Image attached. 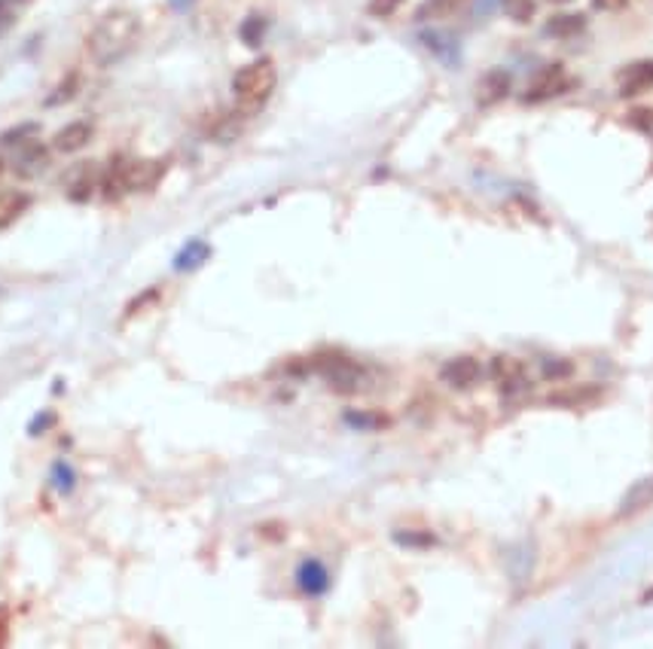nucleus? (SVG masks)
I'll list each match as a JSON object with an SVG mask.
<instances>
[{"instance_id":"nucleus-24","label":"nucleus","mask_w":653,"mask_h":649,"mask_svg":"<svg viewBox=\"0 0 653 649\" xmlns=\"http://www.w3.org/2000/svg\"><path fill=\"white\" fill-rule=\"evenodd\" d=\"M400 3L403 0H369V15H376V19H388V15H395L400 10Z\"/></svg>"},{"instance_id":"nucleus-11","label":"nucleus","mask_w":653,"mask_h":649,"mask_svg":"<svg viewBox=\"0 0 653 649\" xmlns=\"http://www.w3.org/2000/svg\"><path fill=\"white\" fill-rule=\"evenodd\" d=\"M651 503H653V475H648V479H641L639 485L629 488V494L623 497V506H620L617 518H632V515H639L641 510H648Z\"/></svg>"},{"instance_id":"nucleus-25","label":"nucleus","mask_w":653,"mask_h":649,"mask_svg":"<svg viewBox=\"0 0 653 649\" xmlns=\"http://www.w3.org/2000/svg\"><path fill=\"white\" fill-rule=\"evenodd\" d=\"M632 0H593V7L601 10V13H620V10H627Z\"/></svg>"},{"instance_id":"nucleus-23","label":"nucleus","mask_w":653,"mask_h":649,"mask_svg":"<svg viewBox=\"0 0 653 649\" xmlns=\"http://www.w3.org/2000/svg\"><path fill=\"white\" fill-rule=\"evenodd\" d=\"M263 31H266V22L263 19H247L245 25H242V41L247 43V46H257L259 37H263Z\"/></svg>"},{"instance_id":"nucleus-22","label":"nucleus","mask_w":653,"mask_h":649,"mask_svg":"<svg viewBox=\"0 0 653 649\" xmlns=\"http://www.w3.org/2000/svg\"><path fill=\"white\" fill-rule=\"evenodd\" d=\"M34 135H37V125H19V128L0 137V144L3 147H25L27 141H34Z\"/></svg>"},{"instance_id":"nucleus-27","label":"nucleus","mask_w":653,"mask_h":649,"mask_svg":"<svg viewBox=\"0 0 653 649\" xmlns=\"http://www.w3.org/2000/svg\"><path fill=\"white\" fill-rule=\"evenodd\" d=\"M10 640V609L0 607V647Z\"/></svg>"},{"instance_id":"nucleus-30","label":"nucleus","mask_w":653,"mask_h":649,"mask_svg":"<svg viewBox=\"0 0 653 649\" xmlns=\"http://www.w3.org/2000/svg\"><path fill=\"white\" fill-rule=\"evenodd\" d=\"M644 601H653V589H651V592H648V595H644Z\"/></svg>"},{"instance_id":"nucleus-29","label":"nucleus","mask_w":653,"mask_h":649,"mask_svg":"<svg viewBox=\"0 0 653 649\" xmlns=\"http://www.w3.org/2000/svg\"><path fill=\"white\" fill-rule=\"evenodd\" d=\"M3 171H7V163H3V159H0V177H3Z\"/></svg>"},{"instance_id":"nucleus-17","label":"nucleus","mask_w":653,"mask_h":649,"mask_svg":"<svg viewBox=\"0 0 653 649\" xmlns=\"http://www.w3.org/2000/svg\"><path fill=\"white\" fill-rule=\"evenodd\" d=\"M467 0H424L422 10H419V19L428 22V19H446V15L458 13Z\"/></svg>"},{"instance_id":"nucleus-28","label":"nucleus","mask_w":653,"mask_h":649,"mask_svg":"<svg viewBox=\"0 0 653 649\" xmlns=\"http://www.w3.org/2000/svg\"><path fill=\"white\" fill-rule=\"evenodd\" d=\"M168 3H171V10H177V13H187L196 0H168Z\"/></svg>"},{"instance_id":"nucleus-1","label":"nucleus","mask_w":653,"mask_h":649,"mask_svg":"<svg viewBox=\"0 0 653 649\" xmlns=\"http://www.w3.org/2000/svg\"><path fill=\"white\" fill-rule=\"evenodd\" d=\"M137 37H141V19H137V13H132V10H110L89 31L86 49H89V58L96 65L110 68V65H117L120 58H125V55L135 49Z\"/></svg>"},{"instance_id":"nucleus-6","label":"nucleus","mask_w":653,"mask_h":649,"mask_svg":"<svg viewBox=\"0 0 653 649\" xmlns=\"http://www.w3.org/2000/svg\"><path fill=\"white\" fill-rule=\"evenodd\" d=\"M491 381L498 384V391L503 396H513V393L529 388V372H525V363L519 357H513V354H498L491 360Z\"/></svg>"},{"instance_id":"nucleus-31","label":"nucleus","mask_w":653,"mask_h":649,"mask_svg":"<svg viewBox=\"0 0 653 649\" xmlns=\"http://www.w3.org/2000/svg\"><path fill=\"white\" fill-rule=\"evenodd\" d=\"M550 3H568V0H550Z\"/></svg>"},{"instance_id":"nucleus-26","label":"nucleus","mask_w":653,"mask_h":649,"mask_svg":"<svg viewBox=\"0 0 653 649\" xmlns=\"http://www.w3.org/2000/svg\"><path fill=\"white\" fill-rule=\"evenodd\" d=\"M544 372H546V379H565V376L572 372V366H568V363H550V360H546Z\"/></svg>"},{"instance_id":"nucleus-19","label":"nucleus","mask_w":653,"mask_h":649,"mask_svg":"<svg viewBox=\"0 0 653 649\" xmlns=\"http://www.w3.org/2000/svg\"><path fill=\"white\" fill-rule=\"evenodd\" d=\"M503 13L510 15L517 25H529L534 19V0H501Z\"/></svg>"},{"instance_id":"nucleus-14","label":"nucleus","mask_w":653,"mask_h":649,"mask_svg":"<svg viewBox=\"0 0 653 649\" xmlns=\"http://www.w3.org/2000/svg\"><path fill=\"white\" fill-rule=\"evenodd\" d=\"M27 208H31V195H25V192H7V195H0V230L13 226Z\"/></svg>"},{"instance_id":"nucleus-2","label":"nucleus","mask_w":653,"mask_h":649,"mask_svg":"<svg viewBox=\"0 0 653 649\" xmlns=\"http://www.w3.org/2000/svg\"><path fill=\"white\" fill-rule=\"evenodd\" d=\"M168 165L163 159H123L113 163L101 177V192L104 199H120L129 192H147L163 183Z\"/></svg>"},{"instance_id":"nucleus-10","label":"nucleus","mask_w":653,"mask_h":649,"mask_svg":"<svg viewBox=\"0 0 653 649\" xmlns=\"http://www.w3.org/2000/svg\"><path fill=\"white\" fill-rule=\"evenodd\" d=\"M510 92V74L507 70H489V74H483L477 82V104L479 108H491V104H498L503 101Z\"/></svg>"},{"instance_id":"nucleus-4","label":"nucleus","mask_w":653,"mask_h":649,"mask_svg":"<svg viewBox=\"0 0 653 649\" xmlns=\"http://www.w3.org/2000/svg\"><path fill=\"white\" fill-rule=\"evenodd\" d=\"M314 369L326 379L336 393H364L373 388V376L364 363L352 360L348 354H318Z\"/></svg>"},{"instance_id":"nucleus-18","label":"nucleus","mask_w":653,"mask_h":649,"mask_svg":"<svg viewBox=\"0 0 653 649\" xmlns=\"http://www.w3.org/2000/svg\"><path fill=\"white\" fill-rule=\"evenodd\" d=\"M31 7V0H0V37L19 22V15Z\"/></svg>"},{"instance_id":"nucleus-3","label":"nucleus","mask_w":653,"mask_h":649,"mask_svg":"<svg viewBox=\"0 0 653 649\" xmlns=\"http://www.w3.org/2000/svg\"><path fill=\"white\" fill-rule=\"evenodd\" d=\"M278 86V70L273 58H257L232 77V96L242 113H257Z\"/></svg>"},{"instance_id":"nucleus-16","label":"nucleus","mask_w":653,"mask_h":649,"mask_svg":"<svg viewBox=\"0 0 653 649\" xmlns=\"http://www.w3.org/2000/svg\"><path fill=\"white\" fill-rule=\"evenodd\" d=\"M211 257V247L204 242H190L180 254H177L175 259V269L177 271H190V269H199L204 259Z\"/></svg>"},{"instance_id":"nucleus-13","label":"nucleus","mask_w":653,"mask_h":649,"mask_svg":"<svg viewBox=\"0 0 653 649\" xmlns=\"http://www.w3.org/2000/svg\"><path fill=\"white\" fill-rule=\"evenodd\" d=\"M297 582L306 595H324L326 585H330V577H326V568L321 561H306L297 573Z\"/></svg>"},{"instance_id":"nucleus-7","label":"nucleus","mask_w":653,"mask_h":649,"mask_svg":"<svg viewBox=\"0 0 653 649\" xmlns=\"http://www.w3.org/2000/svg\"><path fill=\"white\" fill-rule=\"evenodd\" d=\"M443 381L455 388V391H471V388H477L479 379H483V366H479L477 357H471V354H462V357H452L450 363L443 366Z\"/></svg>"},{"instance_id":"nucleus-21","label":"nucleus","mask_w":653,"mask_h":649,"mask_svg":"<svg viewBox=\"0 0 653 649\" xmlns=\"http://www.w3.org/2000/svg\"><path fill=\"white\" fill-rule=\"evenodd\" d=\"M77 86H80V77H77V74H68V77H65V82L55 89L53 96L46 98V104H49V108H55V104H65L68 98L77 96Z\"/></svg>"},{"instance_id":"nucleus-12","label":"nucleus","mask_w":653,"mask_h":649,"mask_svg":"<svg viewBox=\"0 0 653 649\" xmlns=\"http://www.w3.org/2000/svg\"><path fill=\"white\" fill-rule=\"evenodd\" d=\"M49 163V149L37 144V141H27L25 149L19 153V159H15V171L22 177H34L41 175L43 168Z\"/></svg>"},{"instance_id":"nucleus-15","label":"nucleus","mask_w":653,"mask_h":649,"mask_svg":"<svg viewBox=\"0 0 653 649\" xmlns=\"http://www.w3.org/2000/svg\"><path fill=\"white\" fill-rule=\"evenodd\" d=\"M584 27H586L584 15L562 13V15H553V19L546 22V34H550V37H558V41H568V37H577Z\"/></svg>"},{"instance_id":"nucleus-20","label":"nucleus","mask_w":653,"mask_h":649,"mask_svg":"<svg viewBox=\"0 0 653 649\" xmlns=\"http://www.w3.org/2000/svg\"><path fill=\"white\" fill-rule=\"evenodd\" d=\"M345 421L354 424V427H361V430H379V427L388 424V418H385V415H376V412H348Z\"/></svg>"},{"instance_id":"nucleus-5","label":"nucleus","mask_w":653,"mask_h":649,"mask_svg":"<svg viewBox=\"0 0 653 649\" xmlns=\"http://www.w3.org/2000/svg\"><path fill=\"white\" fill-rule=\"evenodd\" d=\"M572 86H574V77L568 74V70L562 68V65H546V68H541L534 77H531V82L525 86V96H522V101H525V104H541V101H550V98L565 96Z\"/></svg>"},{"instance_id":"nucleus-8","label":"nucleus","mask_w":653,"mask_h":649,"mask_svg":"<svg viewBox=\"0 0 653 649\" xmlns=\"http://www.w3.org/2000/svg\"><path fill=\"white\" fill-rule=\"evenodd\" d=\"M648 89H653L651 58H644V61H632V65H627V68L617 74V92H620V98L644 96Z\"/></svg>"},{"instance_id":"nucleus-9","label":"nucleus","mask_w":653,"mask_h":649,"mask_svg":"<svg viewBox=\"0 0 653 649\" xmlns=\"http://www.w3.org/2000/svg\"><path fill=\"white\" fill-rule=\"evenodd\" d=\"M92 135H96V125L89 120H77L65 125L58 135L53 137V147L58 153H80L82 147H89L92 144Z\"/></svg>"}]
</instances>
